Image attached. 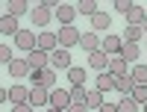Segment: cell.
<instances>
[{
    "label": "cell",
    "mask_w": 147,
    "mask_h": 112,
    "mask_svg": "<svg viewBox=\"0 0 147 112\" xmlns=\"http://www.w3.org/2000/svg\"><path fill=\"white\" fill-rule=\"evenodd\" d=\"M80 41H82V33L74 27V24H71V27H59V47L68 50V47H77Z\"/></svg>",
    "instance_id": "1"
},
{
    "label": "cell",
    "mask_w": 147,
    "mask_h": 112,
    "mask_svg": "<svg viewBox=\"0 0 147 112\" xmlns=\"http://www.w3.org/2000/svg\"><path fill=\"white\" fill-rule=\"evenodd\" d=\"M30 18H32V27H47L53 18H56V12L50 9V6H44V3H38V6H32V12H30Z\"/></svg>",
    "instance_id": "2"
},
{
    "label": "cell",
    "mask_w": 147,
    "mask_h": 112,
    "mask_svg": "<svg viewBox=\"0 0 147 112\" xmlns=\"http://www.w3.org/2000/svg\"><path fill=\"white\" fill-rule=\"evenodd\" d=\"M30 80H32V86H41V89H56V71L53 68H44V71H32L30 74Z\"/></svg>",
    "instance_id": "3"
},
{
    "label": "cell",
    "mask_w": 147,
    "mask_h": 112,
    "mask_svg": "<svg viewBox=\"0 0 147 112\" xmlns=\"http://www.w3.org/2000/svg\"><path fill=\"white\" fill-rule=\"evenodd\" d=\"M15 47H18V50H27V53H32L35 47H38V35H35L32 30H21V33L15 35Z\"/></svg>",
    "instance_id": "4"
},
{
    "label": "cell",
    "mask_w": 147,
    "mask_h": 112,
    "mask_svg": "<svg viewBox=\"0 0 147 112\" xmlns=\"http://www.w3.org/2000/svg\"><path fill=\"white\" fill-rule=\"evenodd\" d=\"M50 68L53 71H71V50H65V47H59V50L50 53Z\"/></svg>",
    "instance_id": "5"
},
{
    "label": "cell",
    "mask_w": 147,
    "mask_h": 112,
    "mask_svg": "<svg viewBox=\"0 0 147 112\" xmlns=\"http://www.w3.org/2000/svg\"><path fill=\"white\" fill-rule=\"evenodd\" d=\"M27 62H30V68H32V71H44V68H50V53L35 47L32 53H27Z\"/></svg>",
    "instance_id": "6"
},
{
    "label": "cell",
    "mask_w": 147,
    "mask_h": 112,
    "mask_svg": "<svg viewBox=\"0 0 147 112\" xmlns=\"http://www.w3.org/2000/svg\"><path fill=\"white\" fill-rule=\"evenodd\" d=\"M30 106H32V109H38V106H50V89L32 86V89H30Z\"/></svg>",
    "instance_id": "7"
},
{
    "label": "cell",
    "mask_w": 147,
    "mask_h": 112,
    "mask_svg": "<svg viewBox=\"0 0 147 112\" xmlns=\"http://www.w3.org/2000/svg\"><path fill=\"white\" fill-rule=\"evenodd\" d=\"M100 50L109 53V56H121V50H124V35H109V33H106Z\"/></svg>",
    "instance_id": "8"
},
{
    "label": "cell",
    "mask_w": 147,
    "mask_h": 112,
    "mask_svg": "<svg viewBox=\"0 0 147 112\" xmlns=\"http://www.w3.org/2000/svg\"><path fill=\"white\" fill-rule=\"evenodd\" d=\"M71 103H74V100H71V92H65V89H53V92H50V106H53V109H65V112H68Z\"/></svg>",
    "instance_id": "9"
},
{
    "label": "cell",
    "mask_w": 147,
    "mask_h": 112,
    "mask_svg": "<svg viewBox=\"0 0 147 112\" xmlns=\"http://www.w3.org/2000/svg\"><path fill=\"white\" fill-rule=\"evenodd\" d=\"M77 15H80L77 6H71V3H59V9H56V21L62 24V27H71Z\"/></svg>",
    "instance_id": "10"
},
{
    "label": "cell",
    "mask_w": 147,
    "mask_h": 112,
    "mask_svg": "<svg viewBox=\"0 0 147 112\" xmlns=\"http://www.w3.org/2000/svg\"><path fill=\"white\" fill-rule=\"evenodd\" d=\"M38 50H47V53L59 50V33H50V30L38 33Z\"/></svg>",
    "instance_id": "11"
},
{
    "label": "cell",
    "mask_w": 147,
    "mask_h": 112,
    "mask_svg": "<svg viewBox=\"0 0 147 112\" xmlns=\"http://www.w3.org/2000/svg\"><path fill=\"white\" fill-rule=\"evenodd\" d=\"M109 53H103V50H94V53H88V68H94V71H109Z\"/></svg>",
    "instance_id": "12"
},
{
    "label": "cell",
    "mask_w": 147,
    "mask_h": 112,
    "mask_svg": "<svg viewBox=\"0 0 147 112\" xmlns=\"http://www.w3.org/2000/svg\"><path fill=\"white\" fill-rule=\"evenodd\" d=\"M115 83H118L115 74H112V71H103V74H97V86H94V89L103 92V94H109V92L115 89Z\"/></svg>",
    "instance_id": "13"
},
{
    "label": "cell",
    "mask_w": 147,
    "mask_h": 112,
    "mask_svg": "<svg viewBox=\"0 0 147 112\" xmlns=\"http://www.w3.org/2000/svg\"><path fill=\"white\" fill-rule=\"evenodd\" d=\"M0 33H3V35H18V33H21V27H18V18L6 12V15L0 18Z\"/></svg>",
    "instance_id": "14"
},
{
    "label": "cell",
    "mask_w": 147,
    "mask_h": 112,
    "mask_svg": "<svg viewBox=\"0 0 147 112\" xmlns=\"http://www.w3.org/2000/svg\"><path fill=\"white\" fill-rule=\"evenodd\" d=\"M9 100H12V106L30 103V89H27V86H12V89H9Z\"/></svg>",
    "instance_id": "15"
},
{
    "label": "cell",
    "mask_w": 147,
    "mask_h": 112,
    "mask_svg": "<svg viewBox=\"0 0 147 112\" xmlns=\"http://www.w3.org/2000/svg\"><path fill=\"white\" fill-rule=\"evenodd\" d=\"M80 47H82V50H88V53H94V50H100V47H103V41H100V35H97V33H82Z\"/></svg>",
    "instance_id": "16"
},
{
    "label": "cell",
    "mask_w": 147,
    "mask_h": 112,
    "mask_svg": "<svg viewBox=\"0 0 147 112\" xmlns=\"http://www.w3.org/2000/svg\"><path fill=\"white\" fill-rule=\"evenodd\" d=\"M121 56H124L127 62H132V65H138V56H141L138 41H124V50H121Z\"/></svg>",
    "instance_id": "17"
},
{
    "label": "cell",
    "mask_w": 147,
    "mask_h": 112,
    "mask_svg": "<svg viewBox=\"0 0 147 112\" xmlns=\"http://www.w3.org/2000/svg\"><path fill=\"white\" fill-rule=\"evenodd\" d=\"M9 74L21 80V77H30V74H32V68H30V62H27V59H15V62L9 65Z\"/></svg>",
    "instance_id": "18"
},
{
    "label": "cell",
    "mask_w": 147,
    "mask_h": 112,
    "mask_svg": "<svg viewBox=\"0 0 147 112\" xmlns=\"http://www.w3.org/2000/svg\"><path fill=\"white\" fill-rule=\"evenodd\" d=\"M115 92H121L124 97H129L132 92H136V80H132L129 74H124V77H118V83H115Z\"/></svg>",
    "instance_id": "19"
},
{
    "label": "cell",
    "mask_w": 147,
    "mask_h": 112,
    "mask_svg": "<svg viewBox=\"0 0 147 112\" xmlns=\"http://www.w3.org/2000/svg\"><path fill=\"white\" fill-rule=\"evenodd\" d=\"M109 71H112L115 77H124V74L129 71V62L124 56H112V59H109Z\"/></svg>",
    "instance_id": "20"
},
{
    "label": "cell",
    "mask_w": 147,
    "mask_h": 112,
    "mask_svg": "<svg viewBox=\"0 0 147 112\" xmlns=\"http://www.w3.org/2000/svg\"><path fill=\"white\" fill-rule=\"evenodd\" d=\"M109 27H112V18H109L106 12H97V15L91 18V33H103Z\"/></svg>",
    "instance_id": "21"
},
{
    "label": "cell",
    "mask_w": 147,
    "mask_h": 112,
    "mask_svg": "<svg viewBox=\"0 0 147 112\" xmlns=\"http://www.w3.org/2000/svg\"><path fill=\"white\" fill-rule=\"evenodd\" d=\"M144 18H147V9L136 3V6L129 9V15H127V24H132V27H141V24H144Z\"/></svg>",
    "instance_id": "22"
},
{
    "label": "cell",
    "mask_w": 147,
    "mask_h": 112,
    "mask_svg": "<svg viewBox=\"0 0 147 112\" xmlns=\"http://www.w3.org/2000/svg\"><path fill=\"white\" fill-rule=\"evenodd\" d=\"M106 103V94L103 92H97V89H88V97H85V106L88 109H100Z\"/></svg>",
    "instance_id": "23"
},
{
    "label": "cell",
    "mask_w": 147,
    "mask_h": 112,
    "mask_svg": "<svg viewBox=\"0 0 147 112\" xmlns=\"http://www.w3.org/2000/svg\"><path fill=\"white\" fill-rule=\"evenodd\" d=\"M77 12H80V15H88V18H94L100 9H97V0H80V3H77Z\"/></svg>",
    "instance_id": "24"
},
{
    "label": "cell",
    "mask_w": 147,
    "mask_h": 112,
    "mask_svg": "<svg viewBox=\"0 0 147 112\" xmlns=\"http://www.w3.org/2000/svg\"><path fill=\"white\" fill-rule=\"evenodd\" d=\"M85 68H80V65H74L71 71H68V80H71V86H85Z\"/></svg>",
    "instance_id": "25"
},
{
    "label": "cell",
    "mask_w": 147,
    "mask_h": 112,
    "mask_svg": "<svg viewBox=\"0 0 147 112\" xmlns=\"http://www.w3.org/2000/svg\"><path fill=\"white\" fill-rule=\"evenodd\" d=\"M129 77L136 80V86H147V65H132V71H129Z\"/></svg>",
    "instance_id": "26"
},
{
    "label": "cell",
    "mask_w": 147,
    "mask_h": 112,
    "mask_svg": "<svg viewBox=\"0 0 147 112\" xmlns=\"http://www.w3.org/2000/svg\"><path fill=\"white\" fill-rule=\"evenodd\" d=\"M24 12H32V9L27 6V0H12V3H9V15H15V18H21Z\"/></svg>",
    "instance_id": "27"
},
{
    "label": "cell",
    "mask_w": 147,
    "mask_h": 112,
    "mask_svg": "<svg viewBox=\"0 0 147 112\" xmlns=\"http://www.w3.org/2000/svg\"><path fill=\"white\" fill-rule=\"evenodd\" d=\"M71 100L74 103H85V97H88V89H85V86H71Z\"/></svg>",
    "instance_id": "28"
},
{
    "label": "cell",
    "mask_w": 147,
    "mask_h": 112,
    "mask_svg": "<svg viewBox=\"0 0 147 112\" xmlns=\"http://www.w3.org/2000/svg\"><path fill=\"white\" fill-rule=\"evenodd\" d=\"M141 35H144L141 27H132V24H127V27H124V41H138Z\"/></svg>",
    "instance_id": "29"
},
{
    "label": "cell",
    "mask_w": 147,
    "mask_h": 112,
    "mask_svg": "<svg viewBox=\"0 0 147 112\" xmlns=\"http://www.w3.org/2000/svg\"><path fill=\"white\" fill-rule=\"evenodd\" d=\"M138 106H141V103H136V97H132V94H129V97H121V103H118L121 112H138Z\"/></svg>",
    "instance_id": "30"
},
{
    "label": "cell",
    "mask_w": 147,
    "mask_h": 112,
    "mask_svg": "<svg viewBox=\"0 0 147 112\" xmlns=\"http://www.w3.org/2000/svg\"><path fill=\"white\" fill-rule=\"evenodd\" d=\"M0 62H3V65H6V68L12 65V62H15V56H12V47H6V44H3V47H0Z\"/></svg>",
    "instance_id": "31"
},
{
    "label": "cell",
    "mask_w": 147,
    "mask_h": 112,
    "mask_svg": "<svg viewBox=\"0 0 147 112\" xmlns=\"http://www.w3.org/2000/svg\"><path fill=\"white\" fill-rule=\"evenodd\" d=\"M132 97H136V103H147V86H136V92H132Z\"/></svg>",
    "instance_id": "32"
},
{
    "label": "cell",
    "mask_w": 147,
    "mask_h": 112,
    "mask_svg": "<svg viewBox=\"0 0 147 112\" xmlns=\"http://www.w3.org/2000/svg\"><path fill=\"white\" fill-rule=\"evenodd\" d=\"M132 6H136L132 0H115V9L121 12V15H129V9H132Z\"/></svg>",
    "instance_id": "33"
},
{
    "label": "cell",
    "mask_w": 147,
    "mask_h": 112,
    "mask_svg": "<svg viewBox=\"0 0 147 112\" xmlns=\"http://www.w3.org/2000/svg\"><path fill=\"white\" fill-rule=\"evenodd\" d=\"M12 112H35L30 103H18V106H12Z\"/></svg>",
    "instance_id": "34"
},
{
    "label": "cell",
    "mask_w": 147,
    "mask_h": 112,
    "mask_svg": "<svg viewBox=\"0 0 147 112\" xmlns=\"http://www.w3.org/2000/svg\"><path fill=\"white\" fill-rule=\"evenodd\" d=\"M97 112H121V109H118V103H103Z\"/></svg>",
    "instance_id": "35"
},
{
    "label": "cell",
    "mask_w": 147,
    "mask_h": 112,
    "mask_svg": "<svg viewBox=\"0 0 147 112\" xmlns=\"http://www.w3.org/2000/svg\"><path fill=\"white\" fill-rule=\"evenodd\" d=\"M68 112H88V106H85V103H71Z\"/></svg>",
    "instance_id": "36"
},
{
    "label": "cell",
    "mask_w": 147,
    "mask_h": 112,
    "mask_svg": "<svg viewBox=\"0 0 147 112\" xmlns=\"http://www.w3.org/2000/svg\"><path fill=\"white\" fill-rule=\"evenodd\" d=\"M47 112H65V109H53V106H47Z\"/></svg>",
    "instance_id": "37"
},
{
    "label": "cell",
    "mask_w": 147,
    "mask_h": 112,
    "mask_svg": "<svg viewBox=\"0 0 147 112\" xmlns=\"http://www.w3.org/2000/svg\"><path fill=\"white\" fill-rule=\"evenodd\" d=\"M141 30H144V35H147V18H144V24H141Z\"/></svg>",
    "instance_id": "38"
},
{
    "label": "cell",
    "mask_w": 147,
    "mask_h": 112,
    "mask_svg": "<svg viewBox=\"0 0 147 112\" xmlns=\"http://www.w3.org/2000/svg\"><path fill=\"white\" fill-rule=\"evenodd\" d=\"M141 109H144V112H147V103H144V106H141Z\"/></svg>",
    "instance_id": "39"
},
{
    "label": "cell",
    "mask_w": 147,
    "mask_h": 112,
    "mask_svg": "<svg viewBox=\"0 0 147 112\" xmlns=\"http://www.w3.org/2000/svg\"><path fill=\"white\" fill-rule=\"evenodd\" d=\"M144 44H147V41H144Z\"/></svg>",
    "instance_id": "40"
}]
</instances>
